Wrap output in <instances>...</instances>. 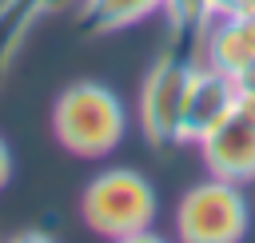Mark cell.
Masks as SVG:
<instances>
[{"label":"cell","mask_w":255,"mask_h":243,"mask_svg":"<svg viewBox=\"0 0 255 243\" xmlns=\"http://www.w3.org/2000/svg\"><path fill=\"white\" fill-rule=\"evenodd\" d=\"M52 127H56V139L72 155L96 159V155H108L120 147V139L128 131V116L112 88H104L96 80H80V84L64 88V96L56 100Z\"/></svg>","instance_id":"6da1fadb"},{"label":"cell","mask_w":255,"mask_h":243,"mask_svg":"<svg viewBox=\"0 0 255 243\" xmlns=\"http://www.w3.org/2000/svg\"><path fill=\"white\" fill-rule=\"evenodd\" d=\"M84 219L104 239H143L155 223V191L139 171L108 167L84 191Z\"/></svg>","instance_id":"7a4b0ae2"},{"label":"cell","mask_w":255,"mask_h":243,"mask_svg":"<svg viewBox=\"0 0 255 243\" xmlns=\"http://www.w3.org/2000/svg\"><path fill=\"white\" fill-rule=\"evenodd\" d=\"M195 64H199V56L171 40L159 52V60L151 64V72L139 88V127L151 147L179 143V112H183V96H187Z\"/></svg>","instance_id":"3957f363"},{"label":"cell","mask_w":255,"mask_h":243,"mask_svg":"<svg viewBox=\"0 0 255 243\" xmlns=\"http://www.w3.org/2000/svg\"><path fill=\"white\" fill-rule=\"evenodd\" d=\"M251 207L231 179H203L183 191L175 207V235L187 243H235L247 235Z\"/></svg>","instance_id":"277c9868"},{"label":"cell","mask_w":255,"mask_h":243,"mask_svg":"<svg viewBox=\"0 0 255 243\" xmlns=\"http://www.w3.org/2000/svg\"><path fill=\"white\" fill-rule=\"evenodd\" d=\"M235 88H239L235 76L199 60L183 96V112H179V143H199L215 123H223L235 112Z\"/></svg>","instance_id":"5b68a950"},{"label":"cell","mask_w":255,"mask_h":243,"mask_svg":"<svg viewBox=\"0 0 255 243\" xmlns=\"http://www.w3.org/2000/svg\"><path fill=\"white\" fill-rule=\"evenodd\" d=\"M203 163L211 175L231 183H255V123L231 112L223 123H215L199 139Z\"/></svg>","instance_id":"8992f818"},{"label":"cell","mask_w":255,"mask_h":243,"mask_svg":"<svg viewBox=\"0 0 255 243\" xmlns=\"http://www.w3.org/2000/svg\"><path fill=\"white\" fill-rule=\"evenodd\" d=\"M199 60L235 76V80H247L255 76V16H219L207 24L203 32V48H199Z\"/></svg>","instance_id":"52a82bcc"},{"label":"cell","mask_w":255,"mask_h":243,"mask_svg":"<svg viewBox=\"0 0 255 243\" xmlns=\"http://www.w3.org/2000/svg\"><path fill=\"white\" fill-rule=\"evenodd\" d=\"M163 12V0H80L76 24L84 36H112Z\"/></svg>","instance_id":"ba28073f"},{"label":"cell","mask_w":255,"mask_h":243,"mask_svg":"<svg viewBox=\"0 0 255 243\" xmlns=\"http://www.w3.org/2000/svg\"><path fill=\"white\" fill-rule=\"evenodd\" d=\"M60 4L64 0H0V80L12 68L20 44L32 36V28Z\"/></svg>","instance_id":"9c48e42d"},{"label":"cell","mask_w":255,"mask_h":243,"mask_svg":"<svg viewBox=\"0 0 255 243\" xmlns=\"http://www.w3.org/2000/svg\"><path fill=\"white\" fill-rule=\"evenodd\" d=\"M163 16H167V40L179 48H191L199 56L203 32L211 24L207 0H163Z\"/></svg>","instance_id":"30bf717a"},{"label":"cell","mask_w":255,"mask_h":243,"mask_svg":"<svg viewBox=\"0 0 255 243\" xmlns=\"http://www.w3.org/2000/svg\"><path fill=\"white\" fill-rule=\"evenodd\" d=\"M239 88H235V112L243 116V120H251L255 123V76H247V80H235Z\"/></svg>","instance_id":"8fae6325"},{"label":"cell","mask_w":255,"mask_h":243,"mask_svg":"<svg viewBox=\"0 0 255 243\" xmlns=\"http://www.w3.org/2000/svg\"><path fill=\"white\" fill-rule=\"evenodd\" d=\"M243 8V0H207V12H211V20H219V16H235Z\"/></svg>","instance_id":"7c38bea8"},{"label":"cell","mask_w":255,"mask_h":243,"mask_svg":"<svg viewBox=\"0 0 255 243\" xmlns=\"http://www.w3.org/2000/svg\"><path fill=\"white\" fill-rule=\"evenodd\" d=\"M8 175H12V155H8V143L0 139V187L8 183Z\"/></svg>","instance_id":"4fadbf2b"},{"label":"cell","mask_w":255,"mask_h":243,"mask_svg":"<svg viewBox=\"0 0 255 243\" xmlns=\"http://www.w3.org/2000/svg\"><path fill=\"white\" fill-rule=\"evenodd\" d=\"M243 16H255V0H243V8H239Z\"/></svg>","instance_id":"5bb4252c"}]
</instances>
